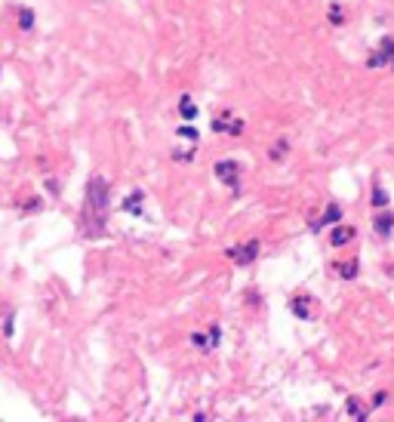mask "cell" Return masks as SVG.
<instances>
[{
	"mask_svg": "<svg viewBox=\"0 0 394 422\" xmlns=\"http://www.w3.org/2000/svg\"><path fill=\"white\" fill-rule=\"evenodd\" d=\"M105 222H108V182L102 176H93L87 182V191H84V228H87V235L90 238L102 235Z\"/></svg>",
	"mask_w": 394,
	"mask_h": 422,
	"instance_id": "6da1fadb",
	"label": "cell"
},
{
	"mask_svg": "<svg viewBox=\"0 0 394 422\" xmlns=\"http://www.w3.org/2000/svg\"><path fill=\"white\" fill-rule=\"evenodd\" d=\"M394 62V37H382L376 53L370 56V68H385Z\"/></svg>",
	"mask_w": 394,
	"mask_h": 422,
	"instance_id": "7a4b0ae2",
	"label": "cell"
},
{
	"mask_svg": "<svg viewBox=\"0 0 394 422\" xmlns=\"http://www.w3.org/2000/svg\"><path fill=\"white\" fill-rule=\"evenodd\" d=\"M259 247H262L259 241H247V244H241V247L231 250V259L238 262V265H250V262L259 256Z\"/></svg>",
	"mask_w": 394,
	"mask_h": 422,
	"instance_id": "3957f363",
	"label": "cell"
},
{
	"mask_svg": "<svg viewBox=\"0 0 394 422\" xmlns=\"http://www.w3.org/2000/svg\"><path fill=\"white\" fill-rule=\"evenodd\" d=\"M213 170H216V179H219V182H225V185H238V173H241V167L234 164V161H219Z\"/></svg>",
	"mask_w": 394,
	"mask_h": 422,
	"instance_id": "277c9868",
	"label": "cell"
},
{
	"mask_svg": "<svg viewBox=\"0 0 394 422\" xmlns=\"http://www.w3.org/2000/svg\"><path fill=\"white\" fill-rule=\"evenodd\" d=\"M330 241H333V247H345L348 241H354V228H351V225H339V228H333Z\"/></svg>",
	"mask_w": 394,
	"mask_h": 422,
	"instance_id": "5b68a950",
	"label": "cell"
},
{
	"mask_svg": "<svg viewBox=\"0 0 394 422\" xmlns=\"http://www.w3.org/2000/svg\"><path fill=\"white\" fill-rule=\"evenodd\" d=\"M339 219H342V207H339V204H330L327 213H324V219H321V222H314V232H321L324 225H336Z\"/></svg>",
	"mask_w": 394,
	"mask_h": 422,
	"instance_id": "8992f818",
	"label": "cell"
},
{
	"mask_svg": "<svg viewBox=\"0 0 394 422\" xmlns=\"http://www.w3.org/2000/svg\"><path fill=\"white\" fill-rule=\"evenodd\" d=\"M373 228H376L379 235H391V228H394V216H388V213H385V216H376V225H373Z\"/></svg>",
	"mask_w": 394,
	"mask_h": 422,
	"instance_id": "52a82bcc",
	"label": "cell"
},
{
	"mask_svg": "<svg viewBox=\"0 0 394 422\" xmlns=\"http://www.w3.org/2000/svg\"><path fill=\"white\" fill-rule=\"evenodd\" d=\"M124 210H127V213H139V210H142V191H133V195H127Z\"/></svg>",
	"mask_w": 394,
	"mask_h": 422,
	"instance_id": "ba28073f",
	"label": "cell"
},
{
	"mask_svg": "<svg viewBox=\"0 0 394 422\" xmlns=\"http://www.w3.org/2000/svg\"><path fill=\"white\" fill-rule=\"evenodd\" d=\"M179 111H182V118H185V121H194V118H197V105H194L188 96L179 102Z\"/></svg>",
	"mask_w": 394,
	"mask_h": 422,
	"instance_id": "9c48e42d",
	"label": "cell"
},
{
	"mask_svg": "<svg viewBox=\"0 0 394 422\" xmlns=\"http://www.w3.org/2000/svg\"><path fill=\"white\" fill-rule=\"evenodd\" d=\"M293 312L302 318V321H308L311 318V309H308V302H305V296H299V299H293Z\"/></svg>",
	"mask_w": 394,
	"mask_h": 422,
	"instance_id": "30bf717a",
	"label": "cell"
},
{
	"mask_svg": "<svg viewBox=\"0 0 394 422\" xmlns=\"http://www.w3.org/2000/svg\"><path fill=\"white\" fill-rule=\"evenodd\" d=\"M19 28L22 31H31L34 28V10H22L19 13Z\"/></svg>",
	"mask_w": 394,
	"mask_h": 422,
	"instance_id": "8fae6325",
	"label": "cell"
},
{
	"mask_svg": "<svg viewBox=\"0 0 394 422\" xmlns=\"http://www.w3.org/2000/svg\"><path fill=\"white\" fill-rule=\"evenodd\" d=\"M339 272H342V278H354V275H358V262H345V265H339Z\"/></svg>",
	"mask_w": 394,
	"mask_h": 422,
	"instance_id": "7c38bea8",
	"label": "cell"
},
{
	"mask_svg": "<svg viewBox=\"0 0 394 422\" xmlns=\"http://www.w3.org/2000/svg\"><path fill=\"white\" fill-rule=\"evenodd\" d=\"M373 204H376V207H385V204H388V191L376 188V191H373Z\"/></svg>",
	"mask_w": 394,
	"mask_h": 422,
	"instance_id": "4fadbf2b",
	"label": "cell"
},
{
	"mask_svg": "<svg viewBox=\"0 0 394 422\" xmlns=\"http://www.w3.org/2000/svg\"><path fill=\"white\" fill-rule=\"evenodd\" d=\"M281 155H287V142H278V145H274V151H271V158H274V161H278Z\"/></svg>",
	"mask_w": 394,
	"mask_h": 422,
	"instance_id": "5bb4252c",
	"label": "cell"
},
{
	"mask_svg": "<svg viewBox=\"0 0 394 422\" xmlns=\"http://www.w3.org/2000/svg\"><path fill=\"white\" fill-rule=\"evenodd\" d=\"M330 19H333L336 25H342V7H330Z\"/></svg>",
	"mask_w": 394,
	"mask_h": 422,
	"instance_id": "9a60e30c",
	"label": "cell"
},
{
	"mask_svg": "<svg viewBox=\"0 0 394 422\" xmlns=\"http://www.w3.org/2000/svg\"><path fill=\"white\" fill-rule=\"evenodd\" d=\"M191 342H194V345H201V349H207V339H204L201 333H194V336H191Z\"/></svg>",
	"mask_w": 394,
	"mask_h": 422,
	"instance_id": "2e32d148",
	"label": "cell"
},
{
	"mask_svg": "<svg viewBox=\"0 0 394 422\" xmlns=\"http://www.w3.org/2000/svg\"><path fill=\"white\" fill-rule=\"evenodd\" d=\"M385 401H388V395H385V392H379V395L373 398V404H376V407H379V404H385Z\"/></svg>",
	"mask_w": 394,
	"mask_h": 422,
	"instance_id": "e0dca14e",
	"label": "cell"
}]
</instances>
